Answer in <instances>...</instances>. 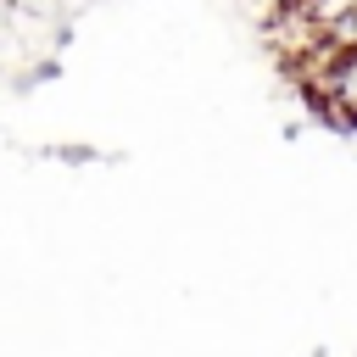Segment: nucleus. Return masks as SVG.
<instances>
[{
    "label": "nucleus",
    "instance_id": "nucleus-1",
    "mask_svg": "<svg viewBox=\"0 0 357 357\" xmlns=\"http://www.w3.org/2000/svg\"><path fill=\"white\" fill-rule=\"evenodd\" d=\"M301 78H307V89L324 100V112L329 117H340V123H357V45L351 50H312V61L301 67Z\"/></svg>",
    "mask_w": 357,
    "mask_h": 357
}]
</instances>
